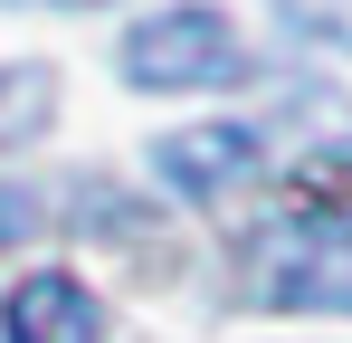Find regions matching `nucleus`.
Masks as SVG:
<instances>
[{
    "label": "nucleus",
    "instance_id": "1",
    "mask_svg": "<svg viewBox=\"0 0 352 343\" xmlns=\"http://www.w3.org/2000/svg\"><path fill=\"white\" fill-rule=\"evenodd\" d=\"M115 67H124V86H143V96H210V86H248L257 76L238 19L210 10V0H181V10L133 19V39H124Z\"/></svg>",
    "mask_w": 352,
    "mask_h": 343
},
{
    "label": "nucleus",
    "instance_id": "2",
    "mask_svg": "<svg viewBox=\"0 0 352 343\" xmlns=\"http://www.w3.org/2000/svg\"><path fill=\"white\" fill-rule=\"evenodd\" d=\"M248 305L276 315H352V220H286L248 258Z\"/></svg>",
    "mask_w": 352,
    "mask_h": 343
},
{
    "label": "nucleus",
    "instance_id": "3",
    "mask_svg": "<svg viewBox=\"0 0 352 343\" xmlns=\"http://www.w3.org/2000/svg\"><path fill=\"white\" fill-rule=\"evenodd\" d=\"M257 163H267V134H257V124H181V134L153 143V172L172 181L181 200H219V191H238Z\"/></svg>",
    "mask_w": 352,
    "mask_h": 343
},
{
    "label": "nucleus",
    "instance_id": "4",
    "mask_svg": "<svg viewBox=\"0 0 352 343\" xmlns=\"http://www.w3.org/2000/svg\"><path fill=\"white\" fill-rule=\"evenodd\" d=\"M0 343H105V305L96 286L48 267V277H19L0 305Z\"/></svg>",
    "mask_w": 352,
    "mask_h": 343
},
{
    "label": "nucleus",
    "instance_id": "5",
    "mask_svg": "<svg viewBox=\"0 0 352 343\" xmlns=\"http://www.w3.org/2000/svg\"><path fill=\"white\" fill-rule=\"evenodd\" d=\"M48 114H58V67L10 57V67H0V153H10V143H38Z\"/></svg>",
    "mask_w": 352,
    "mask_h": 343
},
{
    "label": "nucleus",
    "instance_id": "6",
    "mask_svg": "<svg viewBox=\"0 0 352 343\" xmlns=\"http://www.w3.org/2000/svg\"><path fill=\"white\" fill-rule=\"evenodd\" d=\"M276 19H286L295 39H314V48H343V57H352V0H276Z\"/></svg>",
    "mask_w": 352,
    "mask_h": 343
},
{
    "label": "nucleus",
    "instance_id": "7",
    "mask_svg": "<svg viewBox=\"0 0 352 343\" xmlns=\"http://www.w3.org/2000/svg\"><path fill=\"white\" fill-rule=\"evenodd\" d=\"M29 229H38V191L0 181V248H10V238H29Z\"/></svg>",
    "mask_w": 352,
    "mask_h": 343
},
{
    "label": "nucleus",
    "instance_id": "8",
    "mask_svg": "<svg viewBox=\"0 0 352 343\" xmlns=\"http://www.w3.org/2000/svg\"><path fill=\"white\" fill-rule=\"evenodd\" d=\"M67 10H96V0H67Z\"/></svg>",
    "mask_w": 352,
    "mask_h": 343
}]
</instances>
